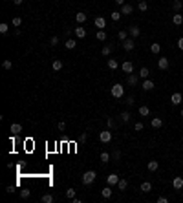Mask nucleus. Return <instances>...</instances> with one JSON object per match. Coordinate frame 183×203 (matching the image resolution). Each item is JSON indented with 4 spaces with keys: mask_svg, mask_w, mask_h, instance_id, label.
<instances>
[{
    "mask_svg": "<svg viewBox=\"0 0 183 203\" xmlns=\"http://www.w3.org/2000/svg\"><path fill=\"white\" fill-rule=\"evenodd\" d=\"M126 83H128V86H137L139 75H134V73H130V75H128V79H126Z\"/></svg>",
    "mask_w": 183,
    "mask_h": 203,
    "instance_id": "0eeeda50",
    "label": "nucleus"
},
{
    "mask_svg": "<svg viewBox=\"0 0 183 203\" xmlns=\"http://www.w3.org/2000/svg\"><path fill=\"white\" fill-rule=\"evenodd\" d=\"M134 11V8L130 4H125V6H121V15H130V13Z\"/></svg>",
    "mask_w": 183,
    "mask_h": 203,
    "instance_id": "a211bd4d",
    "label": "nucleus"
},
{
    "mask_svg": "<svg viewBox=\"0 0 183 203\" xmlns=\"http://www.w3.org/2000/svg\"><path fill=\"white\" fill-rule=\"evenodd\" d=\"M126 103H128V106H132V104H134V97L130 95V97H128V99H126Z\"/></svg>",
    "mask_w": 183,
    "mask_h": 203,
    "instance_id": "603ef678",
    "label": "nucleus"
},
{
    "mask_svg": "<svg viewBox=\"0 0 183 203\" xmlns=\"http://www.w3.org/2000/svg\"><path fill=\"white\" fill-rule=\"evenodd\" d=\"M148 75H150V70H148V68H141L139 70V77L141 79H148Z\"/></svg>",
    "mask_w": 183,
    "mask_h": 203,
    "instance_id": "bb28decb",
    "label": "nucleus"
},
{
    "mask_svg": "<svg viewBox=\"0 0 183 203\" xmlns=\"http://www.w3.org/2000/svg\"><path fill=\"white\" fill-rule=\"evenodd\" d=\"M8 31H9V26L6 24V22H2V24H0V33H2V35H6Z\"/></svg>",
    "mask_w": 183,
    "mask_h": 203,
    "instance_id": "4c0bfd02",
    "label": "nucleus"
},
{
    "mask_svg": "<svg viewBox=\"0 0 183 203\" xmlns=\"http://www.w3.org/2000/svg\"><path fill=\"white\" fill-rule=\"evenodd\" d=\"M147 168H148V170H150V172H156V170H158V168H159V163H158V161H148Z\"/></svg>",
    "mask_w": 183,
    "mask_h": 203,
    "instance_id": "412c9836",
    "label": "nucleus"
},
{
    "mask_svg": "<svg viewBox=\"0 0 183 203\" xmlns=\"http://www.w3.org/2000/svg\"><path fill=\"white\" fill-rule=\"evenodd\" d=\"M114 2H116L117 6H125V0H114Z\"/></svg>",
    "mask_w": 183,
    "mask_h": 203,
    "instance_id": "5fc2aeb1",
    "label": "nucleus"
},
{
    "mask_svg": "<svg viewBox=\"0 0 183 203\" xmlns=\"http://www.w3.org/2000/svg\"><path fill=\"white\" fill-rule=\"evenodd\" d=\"M158 68H159V70H167V68H168V59H167V57H159Z\"/></svg>",
    "mask_w": 183,
    "mask_h": 203,
    "instance_id": "9b49d317",
    "label": "nucleus"
},
{
    "mask_svg": "<svg viewBox=\"0 0 183 203\" xmlns=\"http://www.w3.org/2000/svg\"><path fill=\"white\" fill-rule=\"evenodd\" d=\"M64 46H66V50H73L77 46V42H75V40H72V38H68L66 42H64Z\"/></svg>",
    "mask_w": 183,
    "mask_h": 203,
    "instance_id": "473e14b6",
    "label": "nucleus"
},
{
    "mask_svg": "<svg viewBox=\"0 0 183 203\" xmlns=\"http://www.w3.org/2000/svg\"><path fill=\"white\" fill-rule=\"evenodd\" d=\"M20 132H22V125L13 123V125H11V134H13V135H18Z\"/></svg>",
    "mask_w": 183,
    "mask_h": 203,
    "instance_id": "f3484780",
    "label": "nucleus"
},
{
    "mask_svg": "<svg viewBox=\"0 0 183 203\" xmlns=\"http://www.w3.org/2000/svg\"><path fill=\"white\" fill-rule=\"evenodd\" d=\"M75 20H77V22H79V24H83V22H86V15H84V13H83V11H79V13H77V15H75Z\"/></svg>",
    "mask_w": 183,
    "mask_h": 203,
    "instance_id": "c756f323",
    "label": "nucleus"
},
{
    "mask_svg": "<svg viewBox=\"0 0 183 203\" xmlns=\"http://www.w3.org/2000/svg\"><path fill=\"white\" fill-rule=\"evenodd\" d=\"M181 93L179 92H176V93H172V97H170V103L172 104H176V106H178V104H181Z\"/></svg>",
    "mask_w": 183,
    "mask_h": 203,
    "instance_id": "9d476101",
    "label": "nucleus"
},
{
    "mask_svg": "<svg viewBox=\"0 0 183 203\" xmlns=\"http://www.w3.org/2000/svg\"><path fill=\"white\" fill-rule=\"evenodd\" d=\"M86 137H88V134H86V132H84V134H81V135H79V139H81V141H86Z\"/></svg>",
    "mask_w": 183,
    "mask_h": 203,
    "instance_id": "864d4df0",
    "label": "nucleus"
},
{
    "mask_svg": "<svg viewBox=\"0 0 183 203\" xmlns=\"http://www.w3.org/2000/svg\"><path fill=\"white\" fill-rule=\"evenodd\" d=\"M141 190H143L145 194L150 192L152 190V183H150V181H143V183H141Z\"/></svg>",
    "mask_w": 183,
    "mask_h": 203,
    "instance_id": "4be33fe9",
    "label": "nucleus"
},
{
    "mask_svg": "<svg viewBox=\"0 0 183 203\" xmlns=\"http://www.w3.org/2000/svg\"><path fill=\"white\" fill-rule=\"evenodd\" d=\"M181 8H183V2H181V0H174V2H172V9H174L176 13H179Z\"/></svg>",
    "mask_w": 183,
    "mask_h": 203,
    "instance_id": "b1692460",
    "label": "nucleus"
},
{
    "mask_svg": "<svg viewBox=\"0 0 183 203\" xmlns=\"http://www.w3.org/2000/svg\"><path fill=\"white\" fill-rule=\"evenodd\" d=\"M110 159H112V154H108V152H103L101 154V163H110Z\"/></svg>",
    "mask_w": 183,
    "mask_h": 203,
    "instance_id": "5701e85b",
    "label": "nucleus"
},
{
    "mask_svg": "<svg viewBox=\"0 0 183 203\" xmlns=\"http://www.w3.org/2000/svg\"><path fill=\"white\" fill-rule=\"evenodd\" d=\"M150 125H152V128H161V126H163V119H161V117H152Z\"/></svg>",
    "mask_w": 183,
    "mask_h": 203,
    "instance_id": "ddd939ff",
    "label": "nucleus"
},
{
    "mask_svg": "<svg viewBox=\"0 0 183 203\" xmlns=\"http://www.w3.org/2000/svg\"><path fill=\"white\" fill-rule=\"evenodd\" d=\"M93 22H95V26H97V29H104V28H106V20H104L103 17H97L95 20H93Z\"/></svg>",
    "mask_w": 183,
    "mask_h": 203,
    "instance_id": "f8f14e48",
    "label": "nucleus"
},
{
    "mask_svg": "<svg viewBox=\"0 0 183 203\" xmlns=\"http://www.w3.org/2000/svg\"><path fill=\"white\" fill-rule=\"evenodd\" d=\"M137 112H139V116H143V117L150 116V108H148V106H145V104H143V106H139V110H137Z\"/></svg>",
    "mask_w": 183,
    "mask_h": 203,
    "instance_id": "aec40b11",
    "label": "nucleus"
},
{
    "mask_svg": "<svg viewBox=\"0 0 183 203\" xmlns=\"http://www.w3.org/2000/svg\"><path fill=\"white\" fill-rule=\"evenodd\" d=\"M51 68L55 71H59V70H62V60H59V59H55L53 60V64H51Z\"/></svg>",
    "mask_w": 183,
    "mask_h": 203,
    "instance_id": "a878e982",
    "label": "nucleus"
},
{
    "mask_svg": "<svg viewBox=\"0 0 183 203\" xmlns=\"http://www.w3.org/2000/svg\"><path fill=\"white\" fill-rule=\"evenodd\" d=\"M172 24L174 26H181L183 24V17L179 15V13H174V15H172Z\"/></svg>",
    "mask_w": 183,
    "mask_h": 203,
    "instance_id": "4468645a",
    "label": "nucleus"
},
{
    "mask_svg": "<svg viewBox=\"0 0 183 203\" xmlns=\"http://www.w3.org/2000/svg\"><path fill=\"white\" fill-rule=\"evenodd\" d=\"M22 2H24V0H13V4H17V6H20Z\"/></svg>",
    "mask_w": 183,
    "mask_h": 203,
    "instance_id": "6e6d98bb",
    "label": "nucleus"
},
{
    "mask_svg": "<svg viewBox=\"0 0 183 203\" xmlns=\"http://www.w3.org/2000/svg\"><path fill=\"white\" fill-rule=\"evenodd\" d=\"M172 187L176 188V190H181V188H183V178H179V176H178V178H174L172 179Z\"/></svg>",
    "mask_w": 183,
    "mask_h": 203,
    "instance_id": "6e6552de",
    "label": "nucleus"
},
{
    "mask_svg": "<svg viewBox=\"0 0 183 203\" xmlns=\"http://www.w3.org/2000/svg\"><path fill=\"white\" fill-rule=\"evenodd\" d=\"M135 48V42H134V38H126L125 42H123V50L125 51H132Z\"/></svg>",
    "mask_w": 183,
    "mask_h": 203,
    "instance_id": "423d86ee",
    "label": "nucleus"
},
{
    "mask_svg": "<svg viewBox=\"0 0 183 203\" xmlns=\"http://www.w3.org/2000/svg\"><path fill=\"white\" fill-rule=\"evenodd\" d=\"M178 48H179V50H181V51H183V37H181V38H179V40H178Z\"/></svg>",
    "mask_w": 183,
    "mask_h": 203,
    "instance_id": "3c124183",
    "label": "nucleus"
},
{
    "mask_svg": "<svg viewBox=\"0 0 183 203\" xmlns=\"http://www.w3.org/2000/svg\"><path fill=\"white\" fill-rule=\"evenodd\" d=\"M95 178H97L95 172H93V170H88V172L83 174V179H81V181H83V185H92L93 181H95Z\"/></svg>",
    "mask_w": 183,
    "mask_h": 203,
    "instance_id": "f03ea898",
    "label": "nucleus"
},
{
    "mask_svg": "<svg viewBox=\"0 0 183 203\" xmlns=\"http://www.w3.org/2000/svg\"><path fill=\"white\" fill-rule=\"evenodd\" d=\"M150 51L154 53V55H158V53L161 51V44H158V42H154V44H150Z\"/></svg>",
    "mask_w": 183,
    "mask_h": 203,
    "instance_id": "393cba45",
    "label": "nucleus"
},
{
    "mask_svg": "<svg viewBox=\"0 0 183 203\" xmlns=\"http://www.w3.org/2000/svg\"><path fill=\"white\" fill-rule=\"evenodd\" d=\"M137 8H139V11H141V13H145V11L148 9V2H147V0H141V2L137 4Z\"/></svg>",
    "mask_w": 183,
    "mask_h": 203,
    "instance_id": "c85d7f7f",
    "label": "nucleus"
},
{
    "mask_svg": "<svg viewBox=\"0 0 183 203\" xmlns=\"http://www.w3.org/2000/svg\"><path fill=\"white\" fill-rule=\"evenodd\" d=\"M20 198H29V190H28V188L20 190Z\"/></svg>",
    "mask_w": 183,
    "mask_h": 203,
    "instance_id": "a18cd8bd",
    "label": "nucleus"
},
{
    "mask_svg": "<svg viewBox=\"0 0 183 203\" xmlns=\"http://www.w3.org/2000/svg\"><path fill=\"white\" fill-rule=\"evenodd\" d=\"M106 125H108V128H114V126H116V121H114L112 117H108L106 119Z\"/></svg>",
    "mask_w": 183,
    "mask_h": 203,
    "instance_id": "c03bdc74",
    "label": "nucleus"
},
{
    "mask_svg": "<svg viewBox=\"0 0 183 203\" xmlns=\"http://www.w3.org/2000/svg\"><path fill=\"white\" fill-rule=\"evenodd\" d=\"M110 17H112V20H114V22H117V20L121 18V11H114Z\"/></svg>",
    "mask_w": 183,
    "mask_h": 203,
    "instance_id": "a19ab883",
    "label": "nucleus"
},
{
    "mask_svg": "<svg viewBox=\"0 0 183 203\" xmlns=\"http://www.w3.org/2000/svg\"><path fill=\"white\" fill-rule=\"evenodd\" d=\"M121 70H123L125 73H128V75H130V73L134 71V64L130 62V60H125V62L121 64Z\"/></svg>",
    "mask_w": 183,
    "mask_h": 203,
    "instance_id": "39448f33",
    "label": "nucleus"
},
{
    "mask_svg": "<svg viewBox=\"0 0 183 203\" xmlns=\"http://www.w3.org/2000/svg\"><path fill=\"white\" fill-rule=\"evenodd\" d=\"M99 141H101V143H110V141H112V132L110 130L99 132Z\"/></svg>",
    "mask_w": 183,
    "mask_h": 203,
    "instance_id": "7ed1b4c3",
    "label": "nucleus"
},
{
    "mask_svg": "<svg viewBox=\"0 0 183 203\" xmlns=\"http://www.w3.org/2000/svg\"><path fill=\"white\" fill-rule=\"evenodd\" d=\"M50 44H51V46H57V44H59V37H57V35L51 37V38H50Z\"/></svg>",
    "mask_w": 183,
    "mask_h": 203,
    "instance_id": "49530a36",
    "label": "nucleus"
},
{
    "mask_svg": "<svg viewBox=\"0 0 183 203\" xmlns=\"http://www.w3.org/2000/svg\"><path fill=\"white\" fill-rule=\"evenodd\" d=\"M112 159H114V161H119V159H121V152H119V150H116V152L112 154Z\"/></svg>",
    "mask_w": 183,
    "mask_h": 203,
    "instance_id": "37998d69",
    "label": "nucleus"
},
{
    "mask_svg": "<svg viewBox=\"0 0 183 203\" xmlns=\"http://www.w3.org/2000/svg\"><path fill=\"white\" fill-rule=\"evenodd\" d=\"M11 24H13V26H15V28H18V26H20V24H22V18H20V17H15V18H13V20H11Z\"/></svg>",
    "mask_w": 183,
    "mask_h": 203,
    "instance_id": "ea45409f",
    "label": "nucleus"
},
{
    "mask_svg": "<svg viewBox=\"0 0 183 203\" xmlns=\"http://www.w3.org/2000/svg\"><path fill=\"white\" fill-rule=\"evenodd\" d=\"M168 200L165 198V196H159V198H158V203H167Z\"/></svg>",
    "mask_w": 183,
    "mask_h": 203,
    "instance_id": "8fccbe9b",
    "label": "nucleus"
},
{
    "mask_svg": "<svg viewBox=\"0 0 183 203\" xmlns=\"http://www.w3.org/2000/svg\"><path fill=\"white\" fill-rule=\"evenodd\" d=\"M4 70H11V68H13V62H11V60H4Z\"/></svg>",
    "mask_w": 183,
    "mask_h": 203,
    "instance_id": "79ce46f5",
    "label": "nucleus"
},
{
    "mask_svg": "<svg viewBox=\"0 0 183 203\" xmlns=\"http://www.w3.org/2000/svg\"><path fill=\"white\" fill-rule=\"evenodd\" d=\"M112 50H114V44H108V46H104V48H103V51H101V53H103L104 57H108L112 53Z\"/></svg>",
    "mask_w": 183,
    "mask_h": 203,
    "instance_id": "7c9ffc66",
    "label": "nucleus"
},
{
    "mask_svg": "<svg viewBox=\"0 0 183 203\" xmlns=\"http://www.w3.org/2000/svg\"><path fill=\"white\" fill-rule=\"evenodd\" d=\"M181 117H183V108H181Z\"/></svg>",
    "mask_w": 183,
    "mask_h": 203,
    "instance_id": "4d7b16f0",
    "label": "nucleus"
},
{
    "mask_svg": "<svg viewBox=\"0 0 183 203\" xmlns=\"http://www.w3.org/2000/svg\"><path fill=\"white\" fill-rule=\"evenodd\" d=\"M106 64H108V68H110V70H117V66H119L116 59H108V62H106Z\"/></svg>",
    "mask_w": 183,
    "mask_h": 203,
    "instance_id": "72a5a7b5",
    "label": "nucleus"
},
{
    "mask_svg": "<svg viewBox=\"0 0 183 203\" xmlns=\"http://www.w3.org/2000/svg\"><path fill=\"white\" fill-rule=\"evenodd\" d=\"M119 117H121V121H123V123H128V121H130V117H132V116H130V113H128V112H123V113H121Z\"/></svg>",
    "mask_w": 183,
    "mask_h": 203,
    "instance_id": "c9c22d12",
    "label": "nucleus"
},
{
    "mask_svg": "<svg viewBox=\"0 0 183 203\" xmlns=\"http://www.w3.org/2000/svg\"><path fill=\"white\" fill-rule=\"evenodd\" d=\"M134 130L135 132H141V130H143V123H135L134 125Z\"/></svg>",
    "mask_w": 183,
    "mask_h": 203,
    "instance_id": "de8ad7c7",
    "label": "nucleus"
},
{
    "mask_svg": "<svg viewBox=\"0 0 183 203\" xmlns=\"http://www.w3.org/2000/svg\"><path fill=\"white\" fill-rule=\"evenodd\" d=\"M95 38L99 40V42H104V40H106V31H104V29H97Z\"/></svg>",
    "mask_w": 183,
    "mask_h": 203,
    "instance_id": "6ab92c4d",
    "label": "nucleus"
},
{
    "mask_svg": "<svg viewBox=\"0 0 183 203\" xmlns=\"http://www.w3.org/2000/svg\"><path fill=\"white\" fill-rule=\"evenodd\" d=\"M66 198L68 200H73V198H75V188H68V190H66Z\"/></svg>",
    "mask_w": 183,
    "mask_h": 203,
    "instance_id": "e433bc0d",
    "label": "nucleus"
},
{
    "mask_svg": "<svg viewBox=\"0 0 183 203\" xmlns=\"http://www.w3.org/2000/svg\"><path fill=\"white\" fill-rule=\"evenodd\" d=\"M73 33H75V35H77L79 38H84V37H86V29L83 28V26H79V28H75V29H73Z\"/></svg>",
    "mask_w": 183,
    "mask_h": 203,
    "instance_id": "dca6fc26",
    "label": "nucleus"
},
{
    "mask_svg": "<svg viewBox=\"0 0 183 203\" xmlns=\"http://www.w3.org/2000/svg\"><path fill=\"white\" fill-rule=\"evenodd\" d=\"M126 37H128V31H126V29H121V31L117 33V38L121 40V42H125V40H126Z\"/></svg>",
    "mask_w": 183,
    "mask_h": 203,
    "instance_id": "2f4dec72",
    "label": "nucleus"
},
{
    "mask_svg": "<svg viewBox=\"0 0 183 203\" xmlns=\"http://www.w3.org/2000/svg\"><path fill=\"white\" fill-rule=\"evenodd\" d=\"M119 179H121V178H119L117 174H110V176L106 178V183L110 185V187H116V185L119 183Z\"/></svg>",
    "mask_w": 183,
    "mask_h": 203,
    "instance_id": "20e7f679",
    "label": "nucleus"
},
{
    "mask_svg": "<svg viewBox=\"0 0 183 203\" xmlns=\"http://www.w3.org/2000/svg\"><path fill=\"white\" fill-rule=\"evenodd\" d=\"M143 90H145V92L154 90V80H150V79H143Z\"/></svg>",
    "mask_w": 183,
    "mask_h": 203,
    "instance_id": "1a4fd4ad",
    "label": "nucleus"
},
{
    "mask_svg": "<svg viewBox=\"0 0 183 203\" xmlns=\"http://www.w3.org/2000/svg\"><path fill=\"white\" fill-rule=\"evenodd\" d=\"M101 194H103V198H110V196H112V187H110V185L104 187L103 190H101Z\"/></svg>",
    "mask_w": 183,
    "mask_h": 203,
    "instance_id": "cd10ccee",
    "label": "nucleus"
},
{
    "mask_svg": "<svg viewBox=\"0 0 183 203\" xmlns=\"http://www.w3.org/2000/svg\"><path fill=\"white\" fill-rule=\"evenodd\" d=\"M128 33H130V35L135 38V37H139V35H141V29L137 28V26H130V28H128Z\"/></svg>",
    "mask_w": 183,
    "mask_h": 203,
    "instance_id": "2eb2a0df",
    "label": "nucleus"
},
{
    "mask_svg": "<svg viewBox=\"0 0 183 203\" xmlns=\"http://www.w3.org/2000/svg\"><path fill=\"white\" fill-rule=\"evenodd\" d=\"M59 130H60V132L66 130V123H64V121H60V123H59Z\"/></svg>",
    "mask_w": 183,
    "mask_h": 203,
    "instance_id": "09e8293b",
    "label": "nucleus"
},
{
    "mask_svg": "<svg viewBox=\"0 0 183 203\" xmlns=\"http://www.w3.org/2000/svg\"><path fill=\"white\" fill-rule=\"evenodd\" d=\"M110 93H112V97L114 99H121V97H123L125 95V88H123V84H114L112 86V90H110Z\"/></svg>",
    "mask_w": 183,
    "mask_h": 203,
    "instance_id": "f257e3e1",
    "label": "nucleus"
},
{
    "mask_svg": "<svg viewBox=\"0 0 183 203\" xmlns=\"http://www.w3.org/2000/svg\"><path fill=\"white\" fill-rule=\"evenodd\" d=\"M42 203H53V196L51 194H44L42 196Z\"/></svg>",
    "mask_w": 183,
    "mask_h": 203,
    "instance_id": "58836bf2",
    "label": "nucleus"
},
{
    "mask_svg": "<svg viewBox=\"0 0 183 203\" xmlns=\"http://www.w3.org/2000/svg\"><path fill=\"white\" fill-rule=\"evenodd\" d=\"M126 187H128V181H126V179H119V183H117V188H119V190H126Z\"/></svg>",
    "mask_w": 183,
    "mask_h": 203,
    "instance_id": "f704fd0d",
    "label": "nucleus"
}]
</instances>
